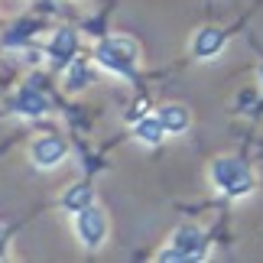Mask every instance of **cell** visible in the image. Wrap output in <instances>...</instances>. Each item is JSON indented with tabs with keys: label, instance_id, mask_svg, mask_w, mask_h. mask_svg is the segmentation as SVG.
I'll use <instances>...</instances> for the list:
<instances>
[{
	"label": "cell",
	"instance_id": "1",
	"mask_svg": "<svg viewBox=\"0 0 263 263\" xmlns=\"http://www.w3.org/2000/svg\"><path fill=\"white\" fill-rule=\"evenodd\" d=\"M215 182L221 189L228 192V195H247L250 189H254V176H250V169L240 163V159H218L215 163Z\"/></svg>",
	"mask_w": 263,
	"mask_h": 263
},
{
	"label": "cell",
	"instance_id": "2",
	"mask_svg": "<svg viewBox=\"0 0 263 263\" xmlns=\"http://www.w3.org/2000/svg\"><path fill=\"white\" fill-rule=\"evenodd\" d=\"M224 39H228V33H224V29H215V26L201 29V33H198V39H195V55H198V59L218 55V52H221V46H224Z\"/></svg>",
	"mask_w": 263,
	"mask_h": 263
},
{
	"label": "cell",
	"instance_id": "3",
	"mask_svg": "<svg viewBox=\"0 0 263 263\" xmlns=\"http://www.w3.org/2000/svg\"><path fill=\"white\" fill-rule=\"evenodd\" d=\"M82 234H85V240H88V244H98V240L101 237H104V218H101L98 215V211H88V215H85V221H82Z\"/></svg>",
	"mask_w": 263,
	"mask_h": 263
},
{
	"label": "cell",
	"instance_id": "4",
	"mask_svg": "<svg viewBox=\"0 0 263 263\" xmlns=\"http://www.w3.org/2000/svg\"><path fill=\"white\" fill-rule=\"evenodd\" d=\"M159 120H163V127H166V130H185L189 114H185L182 107H166L163 114H159Z\"/></svg>",
	"mask_w": 263,
	"mask_h": 263
},
{
	"label": "cell",
	"instance_id": "5",
	"mask_svg": "<svg viewBox=\"0 0 263 263\" xmlns=\"http://www.w3.org/2000/svg\"><path fill=\"white\" fill-rule=\"evenodd\" d=\"M260 78H263V65H260Z\"/></svg>",
	"mask_w": 263,
	"mask_h": 263
}]
</instances>
